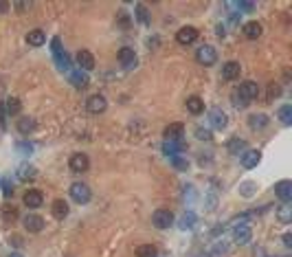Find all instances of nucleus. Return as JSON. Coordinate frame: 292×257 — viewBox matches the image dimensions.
<instances>
[{
	"instance_id": "nucleus-5",
	"label": "nucleus",
	"mask_w": 292,
	"mask_h": 257,
	"mask_svg": "<svg viewBox=\"0 0 292 257\" xmlns=\"http://www.w3.org/2000/svg\"><path fill=\"white\" fill-rule=\"evenodd\" d=\"M106 108H108V101L99 92H97V95H90L88 99H86V110H88L90 115H101V112H106Z\"/></svg>"
},
{
	"instance_id": "nucleus-29",
	"label": "nucleus",
	"mask_w": 292,
	"mask_h": 257,
	"mask_svg": "<svg viewBox=\"0 0 292 257\" xmlns=\"http://www.w3.org/2000/svg\"><path fill=\"white\" fill-rule=\"evenodd\" d=\"M15 128H18L20 134H31L35 128V121L31 119V117H20V121L15 123Z\"/></svg>"
},
{
	"instance_id": "nucleus-37",
	"label": "nucleus",
	"mask_w": 292,
	"mask_h": 257,
	"mask_svg": "<svg viewBox=\"0 0 292 257\" xmlns=\"http://www.w3.org/2000/svg\"><path fill=\"white\" fill-rule=\"evenodd\" d=\"M134 253L136 257H156V249H154V244H143V246H138Z\"/></svg>"
},
{
	"instance_id": "nucleus-50",
	"label": "nucleus",
	"mask_w": 292,
	"mask_h": 257,
	"mask_svg": "<svg viewBox=\"0 0 292 257\" xmlns=\"http://www.w3.org/2000/svg\"><path fill=\"white\" fill-rule=\"evenodd\" d=\"M9 257H22V255H20V253H13V255H9Z\"/></svg>"
},
{
	"instance_id": "nucleus-28",
	"label": "nucleus",
	"mask_w": 292,
	"mask_h": 257,
	"mask_svg": "<svg viewBox=\"0 0 292 257\" xmlns=\"http://www.w3.org/2000/svg\"><path fill=\"white\" fill-rule=\"evenodd\" d=\"M277 220H279L281 224H290L292 222V207H290V202H284L279 209H277Z\"/></svg>"
},
{
	"instance_id": "nucleus-12",
	"label": "nucleus",
	"mask_w": 292,
	"mask_h": 257,
	"mask_svg": "<svg viewBox=\"0 0 292 257\" xmlns=\"http://www.w3.org/2000/svg\"><path fill=\"white\" fill-rule=\"evenodd\" d=\"M163 136H165V141H174V143L182 141L184 126H182V123H169V126L165 128V132H163Z\"/></svg>"
},
{
	"instance_id": "nucleus-1",
	"label": "nucleus",
	"mask_w": 292,
	"mask_h": 257,
	"mask_svg": "<svg viewBox=\"0 0 292 257\" xmlns=\"http://www.w3.org/2000/svg\"><path fill=\"white\" fill-rule=\"evenodd\" d=\"M196 62H198V64H202V66H213L215 62H218V51H215L211 44L198 46V51H196Z\"/></svg>"
},
{
	"instance_id": "nucleus-3",
	"label": "nucleus",
	"mask_w": 292,
	"mask_h": 257,
	"mask_svg": "<svg viewBox=\"0 0 292 257\" xmlns=\"http://www.w3.org/2000/svg\"><path fill=\"white\" fill-rule=\"evenodd\" d=\"M250 238H253V229H250V224L248 222H237L233 227V240H235V244H239V246H244V244H248L250 242Z\"/></svg>"
},
{
	"instance_id": "nucleus-13",
	"label": "nucleus",
	"mask_w": 292,
	"mask_h": 257,
	"mask_svg": "<svg viewBox=\"0 0 292 257\" xmlns=\"http://www.w3.org/2000/svg\"><path fill=\"white\" fill-rule=\"evenodd\" d=\"M77 64H79V70H84V73H90V70L95 68V55H92L90 51L81 49L79 53H77Z\"/></svg>"
},
{
	"instance_id": "nucleus-43",
	"label": "nucleus",
	"mask_w": 292,
	"mask_h": 257,
	"mask_svg": "<svg viewBox=\"0 0 292 257\" xmlns=\"http://www.w3.org/2000/svg\"><path fill=\"white\" fill-rule=\"evenodd\" d=\"M242 11H255V2H239L237 4Z\"/></svg>"
},
{
	"instance_id": "nucleus-30",
	"label": "nucleus",
	"mask_w": 292,
	"mask_h": 257,
	"mask_svg": "<svg viewBox=\"0 0 292 257\" xmlns=\"http://www.w3.org/2000/svg\"><path fill=\"white\" fill-rule=\"evenodd\" d=\"M248 126L253 128V130H264V128L268 126V117L266 115H250L248 117Z\"/></svg>"
},
{
	"instance_id": "nucleus-39",
	"label": "nucleus",
	"mask_w": 292,
	"mask_h": 257,
	"mask_svg": "<svg viewBox=\"0 0 292 257\" xmlns=\"http://www.w3.org/2000/svg\"><path fill=\"white\" fill-rule=\"evenodd\" d=\"M231 99H233V106H235V108H237V110H244V108H246V106H248V101H244V99H242V97H239V95H237V92H233V95H231Z\"/></svg>"
},
{
	"instance_id": "nucleus-45",
	"label": "nucleus",
	"mask_w": 292,
	"mask_h": 257,
	"mask_svg": "<svg viewBox=\"0 0 292 257\" xmlns=\"http://www.w3.org/2000/svg\"><path fill=\"white\" fill-rule=\"evenodd\" d=\"M119 22H121V27H127V24H130V18H127V13H119Z\"/></svg>"
},
{
	"instance_id": "nucleus-49",
	"label": "nucleus",
	"mask_w": 292,
	"mask_h": 257,
	"mask_svg": "<svg viewBox=\"0 0 292 257\" xmlns=\"http://www.w3.org/2000/svg\"><path fill=\"white\" fill-rule=\"evenodd\" d=\"M29 4L27 2H15V9H18V11H24V9H27Z\"/></svg>"
},
{
	"instance_id": "nucleus-15",
	"label": "nucleus",
	"mask_w": 292,
	"mask_h": 257,
	"mask_svg": "<svg viewBox=\"0 0 292 257\" xmlns=\"http://www.w3.org/2000/svg\"><path fill=\"white\" fill-rule=\"evenodd\" d=\"M239 73H242V66H239V62H227V64L222 66V77L227 81H235L239 79Z\"/></svg>"
},
{
	"instance_id": "nucleus-7",
	"label": "nucleus",
	"mask_w": 292,
	"mask_h": 257,
	"mask_svg": "<svg viewBox=\"0 0 292 257\" xmlns=\"http://www.w3.org/2000/svg\"><path fill=\"white\" fill-rule=\"evenodd\" d=\"M209 126H211L213 130H224V128L229 126L227 112L220 110V108H213V110H209Z\"/></svg>"
},
{
	"instance_id": "nucleus-2",
	"label": "nucleus",
	"mask_w": 292,
	"mask_h": 257,
	"mask_svg": "<svg viewBox=\"0 0 292 257\" xmlns=\"http://www.w3.org/2000/svg\"><path fill=\"white\" fill-rule=\"evenodd\" d=\"M68 193H70V198H73L77 204H86L90 200V196H92L90 187L86 183H73L70 185V189H68Z\"/></svg>"
},
{
	"instance_id": "nucleus-31",
	"label": "nucleus",
	"mask_w": 292,
	"mask_h": 257,
	"mask_svg": "<svg viewBox=\"0 0 292 257\" xmlns=\"http://www.w3.org/2000/svg\"><path fill=\"white\" fill-rule=\"evenodd\" d=\"M2 220H4V224H13L15 220H18V209L13 207H9V204H4L2 207Z\"/></svg>"
},
{
	"instance_id": "nucleus-32",
	"label": "nucleus",
	"mask_w": 292,
	"mask_h": 257,
	"mask_svg": "<svg viewBox=\"0 0 292 257\" xmlns=\"http://www.w3.org/2000/svg\"><path fill=\"white\" fill-rule=\"evenodd\" d=\"M134 13H136V20H138L141 24H150V22H152L150 11H147L145 4H136V7H134Z\"/></svg>"
},
{
	"instance_id": "nucleus-48",
	"label": "nucleus",
	"mask_w": 292,
	"mask_h": 257,
	"mask_svg": "<svg viewBox=\"0 0 292 257\" xmlns=\"http://www.w3.org/2000/svg\"><path fill=\"white\" fill-rule=\"evenodd\" d=\"M284 244L288 246V249L292 246V233H286V235H284Z\"/></svg>"
},
{
	"instance_id": "nucleus-24",
	"label": "nucleus",
	"mask_w": 292,
	"mask_h": 257,
	"mask_svg": "<svg viewBox=\"0 0 292 257\" xmlns=\"http://www.w3.org/2000/svg\"><path fill=\"white\" fill-rule=\"evenodd\" d=\"M27 42L31 46H42L46 42V33L42 29H33V31H29L27 33Z\"/></svg>"
},
{
	"instance_id": "nucleus-6",
	"label": "nucleus",
	"mask_w": 292,
	"mask_h": 257,
	"mask_svg": "<svg viewBox=\"0 0 292 257\" xmlns=\"http://www.w3.org/2000/svg\"><path fill=\"white\" fill-rule=\"evenodd\" d=\"M235 92H237V95L242 97L244 101H253V99H257V95H259V86L255 84V81L248 79V81H242Z\"/></svg>"
},
{
	"instance_id": "nucleus-35",
	"label": "nucleus",
	"mask_w": 292,
	"mask_h": 257,
	"mask_svg": "<svg viewBox=\"0 0 292 257\" xmlns=\"http://www.w3.org/2000/svg\"><path fill=\"white\" fill-rule=\"evenodd\" d=\"M196 220H198L196 213H193V211H187V213H182V218H180V222H178V224H180V229L187 231V229H193Z\"/></svg>"
},
{
	"instance_id": "nucleus-40",
	"label": "nucleus",
	"mask_w": 292,
	"mask_h": 257,
	"mask_svg": "<svg viewBox=\"0 0 292 257\" xmlns=\"http://www.w3.org/2000/svg\"><path fill=\"white\" fill-rule=\"evenodd\" d=\"M2 193H4V198H11V196H13V185L9 183L7 178L2 181Z\"/></svg>"
},
{
	"instance_id": "nucleus-20",
	"label": "nucleus",
	"mask_w": 292,
	"mask_h": 257,
	"mask_svg": "<svg viewBox=\"0 0 292 257\" xmlns=\"http://www.w3.org/2000/svg\"><path fill=\"white\" fill-rule=\"evenodd\" d=\"M51 213H53V218L64 220L66 215H68V202H66L64 198L53 200V204H51Z\"/></svg>"
},
{
	"instance_id": "nucleus-47",
	"label": "nucleus",
	"mask_w": 292,
	"mask_h": 257,
	"mask_svg": "<svg viewBox=\"0 0 292 257\" xmlns=\"http://www.w3.org/2000/svg\"><path fill=\"white\" fill-rule=\"evenodd\" d=\"M18 150H20V152H31L33 147H31L29 143H20V145H18Z\"/></svg>"
},
{
	"instance_id": "nucleus-36",
	"label": "nucleus",
	"mask_w": 292,
	"mask_h": 257,
	"mask_svg": "<svg viewBox=\"0 0 292 257\" xmlns=\"http://www.w3.org/2000/svg\"><path fill=\"white\" fill-rule=\"evenodd\" d=\"M172 165H174V169H178V172H187L189 169V161H187V156H172Z\"/></svg>"
},
{
	"instance_id": "nucleus-21",
	"label": "nucleus",
	"mask_w": 292,
	"mask_h": 257,
	"mask_svg": "<svg viewBox=\"0 0 292 257\" xmlns=\"http://www.w3.org/2000/svg\"><path fill=\"white\" fill-rule=\"evenodd\" d=\"M18 178L20 181H24V183L35 181V178H38V169L31 165V163H22V165L18 167Z\"/></svg>"
},
{
	"instance_id": "nucleus-9",
	"label": "nucleus",
	"mask_w": 292,
	"mask_h": 257,
	"mask_svg": "<svg viewBox=\"0 0 292 257\" xmlns=\"http://www.w3.org/2000/svg\"><path fill=\"white\" fill-rule=\"evenodd\" d=\"M136 53H134V49H130V46H123V49L119 51V64L123 66L125 70H132L136 66Z\"/></svg>"
},
{
	"instance_id": "nucleus-42",
	"label": "nucleus",
	"mask_w": 292,
	"mask_h": 257,
	"mask_svg": "<svg viewBox=\"0 0 292 257\" xmlns=\"http://www.w3.org/2000/svg\"><path fill=\"white\" fill-rule=\"evenodd\" d=\"M281 95V86L279 84H270L268 86V99H273V97H279Z\"/></svg>"
},
{
	"instance_id": "nucleus-38",
	"label": "nucleus",
	"mask_w": 292,
	"mask_h": 257,
	"mask_svg": "<svg viewBox=\"0 0 292 257\" xmlns=\"http://www.w3.org/2000/svg\"><path fill=\"white\" fill-rule=\"evenodd\" d=\"M196 138H200V141H213L211 130H204V128H196Z\"/></svg>"
},
{
	"instance_id": "nucleus-4",
	"label": "nucleus",
	"mask_w": 292,
	"mask_h": 257,
	"mask_svg": "<svg viewBox=\"0 0 292 257\" xmlns=\"http://www.w3.org/2000/svg\"><path fill=\"white\" fill-rule=\"evenodd\" d=\"M152 222L156 229H169L174 224V213L169 209H156L152 213Z\"/></svg>"
},
{
	"instance_id": "nucleus-46",
	"label": "nucleus",
	"mask_w": 292,
	"mask_h": 257,
	"mask_svg": "<svg viewBox=\"0 0 292 257\" xmlns=\"http://www.w3.org/2000/svg\"><path fill=\"white\" fill-rule=\"evenodd\" d=\"M9 9H11V4H9V2H4V0H0V13H7Z\"/></svg>"
},
{
	"instance_id": "nucleus-41",
	"label": "nucleus",
	"mask_w": 292,
	"mask_h": 257,
	"mask_svg": "<svg viewBox=\"0 0 292 257\" xmlns=\"http://www.w3.org/2000/svg\"><path fill=\"white\" fill-rule=\"evenodd\" d=\"M227 253H229V246H227V242H218V244H215L213 255H227Z\"/></svg>"
},
{
	"instance_id": "nucleus-10",
	"label": "nucleus",
	"mask_w": 292,
	"mask_h": 257,
	"mask_svg": "<svg viewBox=\"0 0 292 257\" xmlns=\"http://www.w3.org/2000/svg\"><path fill=\"white\" fill-rule=\"evenodd\" d=\"M68 165H70V169H73L75 174H84V172H88L90 161H88V156H86V154L77 152V154H73V156H70Z\"/></svg>"
},
{
	"instance_id": "nucleus-44",
	"label": "nucleus",
	"mask_w": 292,
	"mask_h": 257,
	"mask_svg": "<svg viewBox=\"0 0 292 257\" xmlns=\"http://www.w3.org/2000/svg\"><path fill=\"white\" fill-rule=\"evenodd\" d=\"M9 242H13V246H22V238H20V235H11V238H9Z\"/></svg>"
},
{
	"instance_id": "nucleus-14",
	"label": "nucleus",
	"mask_w": 292,
	"mask_h": 257,
	"mask_svg": "<svg viewBox=\"0 0 292 257\" xmlns=\"http://www.w3.org/2000/svg\"><path fill=\"white\" fill-rule=\"evenodd\" d=\"M22 200L29 209H38V207H42V202H44V193L40 192V189H29Z\"/></svg>"
},
{
	"instance_id": "nucleus-16",
	"label": "nucleus",
	"mask_w": 292,
	"mask_h": 257,
	"mask_svg": "<svg viewBox=\"0 0 292 257\" xmlns=\"http://www.w3.org/2000/svg\"><path fill=\"white\" fill-rule=\"evenodd\" d=\"M275 196L284 202H290L292 200V181H279L275 185Z\"/></svg>"
},
{
	"instance_id": "nucleus-33",
	"label": "nucleus",
	"mask_w": 292,
	"mask_h": 257,
	"mask_svg": "<svg viewBox=\"0 0 292 257\" xmlns=\"http://www.w3.org/2000/svg\"><path fill=\"white\" fill-rule=\"evenodd\" d=\"M237 192H239V196H244V198H253V193L257 192V183H250V181L248 183H242Z\"/></svg>"
},
{
	"instance_id": "nucleus-17",
	"label": "nucleus",
	"mask_w": 292,
	"mask_h": 257,
	"mask_svg": "<svg viewBox=\"0 0 292 257\" xmlns=\"http://www.w3.org/2000/svg\"><path fill=\"white\" fill-rule=\"evenodd\" d=\"M68 79H70V84L75 86V88H79V90H84V88H88V84H90V79H88V73H84V70H70V75H68Z\"/></svg>"
},
{
	"instance_id": "nucleus-8",
	"label": "nucleus",
	"mask_w": 292,
	"mask_h": 257,
	"mask_svg": "<svg viewBox=\"0 0 292 257\" xmlns=\"http://www.w3.org/2000/svg\"><path fill=\"white\" fill-rule=\"evenodd\" d=\"M198 38H200V33H198V29H196V27H182V29L176 33V42H178V44H182V46L193 44Z\"/></svg>"
},
{
	"instance_id": "nucleus-23",
	"label": "nucleus",
	"mask_w": 292,
	"mask_h": 257,
	"mask_svg": "<svg viewBox=\"0 0 292 257\" xmlns=\"http://www.w3.org/2000/svg\"><path fill=\"white\" fill-rule=\"evenodd\" d=\"M227 147H229V152L233 154V156H242V154L246 152V141H244V138H239V136H233L229 141Z\"/></svg>"
},
{
	"instance_id": "nucleus-11",
	"label": "nucleus",
	"mask_w": 292,
	"mask_h": 257,
	"mask_svg": "<svg viewBox=\"0 0 292 257\" xmlns=\"http://www.w3.org/2000/svg\"><path fill=\"white\" fill-rule=\"evenodd\" d=\"M22 224H24V229H27L29 233H40V231L44 229V218L42 215H38V213H29V215H24Z\"/></svg>"
},
{
	"instance_id": "nucleus-19",
	"label": "nucleus",
	"mask_w": 292,
	"mask_h": 257,
	"mask_svg": "<svg viewBox=\"0 0 292 257\" xmlns=\"http://www.w3.org/2000/svg\"><path fill=\"white\" fill-rule=\"evenodd\" d=\"M239 161H242V165L246 169H253V167H257L259 165V161H261V152L257 150H246L242 156H239Z\"/></svg>"
},
{
	"instance_id": "nucleus-18",
	"label": "nucleus",
	"mask_w": 292,
	"mask_h": 257,
	"mask_svg": "<svg viewBox=\"0 0 292 257\" xmlns=\"http://www.w3.org/2000/svg\"><path fill=\"white\" fill-rule=\"evenodd\" d=\"M242 33H244L246 40H257V38H261L264 29H261V24L257 22V20H250V22H246L242 27Z\"/></svg>"
},
{
	"instance_id": "nucleus-27",
	"label": "nucleus",
	"mask_w": 292,
	"mask_h": 257,
	"mask_svg": "<svg viewBox=\"0 0 292 257\" xmlns=\"http://www.w3.org/2000/svg\"><path fill=\"white\" fill-rule=\"evenodd\" d=\"M187 110L191 112V115H196V117L202 115V112H204V101L200 99V97H196V95L189 97V99H187Z\"/></svg>"
},
{
	"instance_id": "nucleus-25",
	"label": "nucleus",
	"mask_w": 292,
	"mask_h": 257,
	"mask_svg": "<svg viewBox=\"0 0 292 257\" xmlns=\"http://www.w3.org/2000/svg\"><path fill=\"white\" fill-rule=\"evenodd\" d=\"M53 60H55V64H58V68L59 70H64V73H70V58H68V53L66 51H61V53H55L53 55Z\"/></svg>"
},
{
	"instance_id": "nucleus-22",
	"label": "nucleus",
	"mask_w": 292,
	"mask_h": 257,
	"mask_svg": "<svg viewBox=\"0 0 292 257\" xmlns=\"http://www.w3.org/2000/svg\"><path fill=\"white\" fill-rule=\"evenodd\" d=\"M182 150H184V143L182 141H178V143H174V141H165L163 143V154L165 156H178V154H182Z\"/></svg>"
},
{
	"instance_id": "nucleus-34",
	"label": "nucleus",
	"mask_w": 292,
	"mask_h": 257,
	"mask_svg": "<svg viewBox=\"0 0 292 257\" xmlns=\"http://www.w3.org/2000/svg\"><path fill=\"white\" fill-rule=\"evenodd\" d=\"M279 121L284 123V126H290L292 123V106L290 104H284L279 108Z\"/></svg>"
},
{
	"instance_id": "nucleus-26",
	"label": "nucleus",
	"mask_w": 292,
	"mask_h": 257,
	"mask_svg": "<svg viewBox=\"0 0 292 257\" xmlns=\"http://www.w3.org/2000/svg\"><path fill=\"white\" fill-rule=\"evenodd\" d=\"M4 112H7L9 117H15V115H20V110H22V104H20V99L18 97H9L7 101H4Z\"/></svg>"
}]
</instances>
